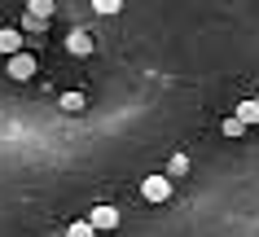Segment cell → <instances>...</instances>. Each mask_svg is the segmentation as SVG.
<instances>
[{
  "label": "cell",
  "mask_w": 259,
  "mask_h": 237,
  "mask_svg": "<svg viewBox=\"0 0 259 237\" xmlns=\"http://www.w3.org/2000/svg\"><path fill=\"white\" fill-rule=\"evenodd\" d=\"M62 110H66V114H79L83 110V92H62Z\"/></svg>",
  "instance_id": "9"
},
{
  "label": "cell",
  "mask_w": 259,
  "mask_h": 237,
  "mask_svg": "<svg viewBox=\"0 0 259 237\" xmlns=\"http://www.w3.org/2000/svg\"><path fill=\"white\" fill-rule=\"evenodd\" d=\"M27 14H35V18H44V22H49V18L57 14V5H53V0H27Z\"/></svg>",
  "instance_id": "7"
},
{
  "label": "cell",
  "mask_w": 259,
  "mask_h": 237,
  "mask_svg": "<svg viewBox=\"0 0 259 237\" xmlns=\"http://www.w3.org/2000/svg\"><path fill=\"white\" fill-rule=\"evenodd\" d=\"M88 220H93L97 233H114V228H119V211H114V207H93V211H88Z\"/></svg>",
  "instance_id": "3"
},
{
  "label": "cell",
  "mask_w": 259,
  "mask_h": 237,
  "mask_svg": "<svg viewBox=\"0 0 259 237\" xmlns=\"http://www.w3.org/2000/svg\"><path fill=\"white\" fill-rule=\"evenodd\" d=\"M18 49H27V35H22L18 27H0V57L18 53Z\"/></svg>",
  "instance_id": "4"
},
{
  "label": "cell",
  "mask_w": 259,
  "mask_h": 237,
  "mask_svg": "<svg viewBox=\"0 0 259 237\" xmlns=\"http://www.w3.org/2000/svg\"><path fill=\"white\" fill-rule=\"evenodd\" d=\"M93 9H97V14H119V9H123V0H93Z\"/></svg>",
  "instance_id": "11"
},
{
  "label": "cell",
  "mask_w": 259,
  "mask_h": 237,
  "mask_svg": "<svg viewBox=\"0 0 259 237\" xmlns=\"http://www.w3.org/2000/svg\"><path fill=\"white\" fill-rule=\"evenodd\" d=\"M233 114H237L246 127H255V123H259V101H242V106H237Z\"/></svg>",
  "instance_id": "6"
},
{
  "label": "cell",
  "mask_w": 259,
  "mask_h": 237,
  "mask_svg": "<svg viewBox=\"0 0 259 237\" xmlns=\"http://www.w3.org/2000/svg\"><path fill=\"white\" fill-rule=\"evenodd\" d=\"M185 171H189V158H185V154H171V163H167V176H171V180H180Z\"/></svg>",
  "instance_id": "8"
},
{
  "label": "cell",
  "mask_w": 259,
  "mask_h": 237,
  "mask_svg": "<svg viewBox=\"0 0 259 237\" xmlns=\"http://www.w3.org/2000/svg\"><path fill=\"white\" fill-rule=\"evenodd\" d=\"M22 31H44V18H35V14H27V18H22Z\"/></svg>",
  "instance_id": "13"
},
{
  "label": "cell",
  "mask_w": 259,
  "mask_h": 237,
  "mask_svg": "<svg viewBox=\"0 0 259 237\" xmlns=\"http://www.w3.org/2000/svg\"><path fill=\"white\" fill-rule=\"evenodd\" d=\"M176 194V180H171V176H145V184H141V198H145V202H167V198Z\"/></svg>",
  "instance_id": "2"
},
{
  "label": "cell",
  "mask_w": 259,
  "mask_h": 237,
  "mask_svg": "<svg viewBox=\"0 0 259 237\" xmlns=\"http://www.w3.org/2000/svg\"><path fill=\"white\" fill-rule=\"evenodd\" d=\"M255 101H259V97H255Z\"/></svg>",
  "instance_id": "14"
},
{
  "label": "cell",
  "mask_w": 259,
  "mask_h": 237,
  "mask_svg": "<svg viewBox=\"0 0 259 237\" xmlns=\"http://www.w3.org/2000/svg\"><path fill=\"white\" fill-rule=\"evenodd\" d=\"M220 132H224V136H242V132H246V123L237 119V114H233V119H224V127H220Z\"/></svg>",
  "instance_id": "12"
},
{
  "label": "cell",
  "mask_w": 259,
  "mask_h": 237,
  "mask_svg": "<svg viewBox=\"0 0 259 237\" xmlns=\"http://www.w3.org/2000/svg\"><path fill=\"white\" fill-rule=\"evenodd\" d=\"M66 53L70 57H88L93 53V35H88V31H70L66 35Z\"/></svg>",
  "instance_id": "5"
},
{
  "label": "cell",
  "mask_w": 259,
  "mask_h": 237,
  "mask_svg": "<svg viewBox=\"0 0 259 237\" xmlns=\"http://www.w3.org/2000/svg\"><path fill=\"white\" fill-rule=\"evenodd\" d=\"M66 237H97V228H93V220H75Z\"/></svg>",
  "instance_id": "10"
},
{
  "label": "cell",
  "mask_w": 259,
  "mask_h": 237,
  "mask_svg": "<svg viewBox=\"0 0 259 237\" xmlns=\"http://www.w3.org/2000/svg\"><path fill=\"white\" fill-rule=\"evenodd\" d=\"M35 70H40V57L27 53V49H18V53L5 57V75L9 79H18V84H27V79H35Z\"/></svg>",
  "instance_id": "1"
}]
</instances>
